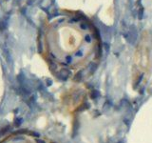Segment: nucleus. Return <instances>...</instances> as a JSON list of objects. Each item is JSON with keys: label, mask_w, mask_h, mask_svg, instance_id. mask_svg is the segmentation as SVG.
<instances>
[{"label": "nucleus", "mask_w": 152, "mask_h": 143, "mask_svg": "<svg viewBox=\"0 0 152 143\" xmlns=\"http://www.w3.org/2000/svg\"><path fill=\"white\" fill-rule=\"evenodd\" d=\"M36 142L37 143H46L44 140H42V139H38V138L36 139Z\"/></svg>", "instance_id": "nucleus-1"}]
</instances>
